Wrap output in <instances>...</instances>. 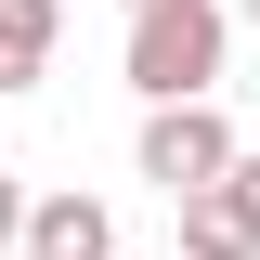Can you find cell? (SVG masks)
I'll return each mask as SVG.
<instances>
[{
  "label": "cell",
  "instance_id": "1",
  "mask_svg": "<svg viewBox=\"0 0 260 260\" xmlns=\"http://www.w3.org/2000/svg\"><path fill=\"white\" fill-rule=\"evenodd\" d=\"M221 52H234V13H221V0H143L117 65H130L143 104H208V91H221Z\"/></svg>",
  "mask_w": 260,
  "mask_h": 260
},
{
  "label": "cell",
  "instance_id": "4",
  "mask_svg": "<svg viewBox=\"0 0 260 260\" xmlns=\"http://www.w3.org/2000/svg\"><path fill=\"white\" fill-rule=\"evenodd\" d=\"M52 39H65V0H0V91L52 78Z\"/></svg>",
  "mask_w": 260,
  "mask_h": 260
},
{
  "label": "cell",
  "instance_id": "8",
  "mask_svg": "<svg viewBox=\"0 0 260 260\" xmlns=\"http://www.w3.org/2000/svg\"><path fill=\"white\" fill-rule=\"evenodd\" d=\"M234 13H247V26H260V0H234Z\"/></svg>",
  "mask_w": 260,
  "mask_h": 260
},
{
  "label": "cell",
  "instance_id": "5",
  "mask_svg": "<svg viewBox=\"0 0 260 260\" xmlns=\"http://www.w3.org/2000/svg\"><path fill=\"white\" fill-rule=\"evenodd\" d=\"M182 260H260V221L234 208V182L182 195Z\"/></svg>",
  "mask_w": 260,
  "mask_h": 260
},
{
  "label": "cell",
  "instance_id": "6",
  "mask_svg": "<svg viewBox=\"0 0 260 260\" xmlns=\"http://www.w3.org/2000/svg\"><path fill=\"white\" fill-rule=\"evenodd\" d=\"M26 208H39V195H26V182H13V169H0V260L26 247Z\"/></svg>",
  "mask_w": 260,
  "mask_h": 260
},
{
  "label": "cell",
  "instance_id": "3",
  "mask_svg": "<svg viewBox=\"0 0 260 260\" xmlns=\"http://www.w3.org/2000/svg\"><path fill=\"white\" fill-rule=\"evenodd\" d=\"M13 260H117V221H104V195H78V182H65V195H39Z\"/></svg>",
  "mask_w": 260,
  "mask_h": 260
},
{
  "label": "cell",
  "instance_id": "2",
  "mask_svg": "<svg viewBox=\"0 0 260 260\" xmlns=\"http://www.w3.org/2000/svg\"><path fill=\"white\" fill-rule=\"evenodd\" d=\"M234 156H247V143H234L221 104H143V182H156L169 208H182V195H208Z\"/></svg>",
  "mask_w": 260,
  "mask_h": 260
},
{
  "label": "cell",
  "instance_id": "9",
  "mask_svg": "<svg viewBox=\"0 0 260 260\" xmlns=\"http://www.w3.org/2000/svg\"><path fill=\"white\" fill-rule=\"evenodd\" d=\"M130 13H143V0H130Z\"/></svg>",
  "mask_w": 260,
  "mask_h": 260
},
{
  "label": "cell",
  "instance_id": "7",
  "mask_svg": "<svg viewBox=\"0 0 260 260\" xmlns=\"http://www.w3.org/2000/svg\"><path fill=\"white\" fill-rule=\"evenodd\" d=\"M221 182H234V208H247V221H260V143H247V156L221 169Z\"/></svg>",
  "mask_w": 260,
  "mask_h": 260
}]
</instances>
